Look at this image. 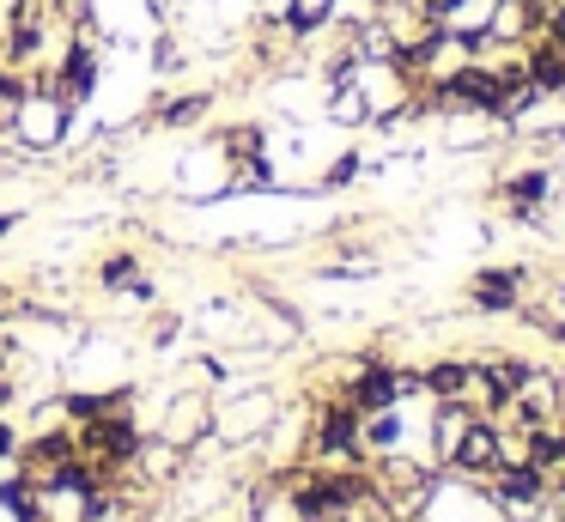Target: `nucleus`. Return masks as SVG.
Wrapping results in <instances>:
<instances>
[{
	"instance_id": "f257e3e1",
	"label": "nucleus",
	"mask_w": 565,
	"mask_h": 522,
	"mask_svg": "<svg viewBox=\"0 0 565 522\" xmlns=\"http://www.w3.org/2000/svg\"><path fill=\"white\" fill-rule=\"evenodd\" d=\"M98 43H92V31H86V19H74V31H67V43H62V61L50 67V79H55V92L67 97V104H86V97H98Z\"/></svg>"
},
{
	"instance_id": "4468645a",
	"label": "nucleus",
	"mask_w": 565,
	"mask_h": 522,
	"mask_svg": "<svg viewBox=\"0 0 565 522\" xmlns=\"http://www.w3.org/2000/svg\"><path fill=\"white\" fill-rule=\"evenodd\" d=\"M213 116V92H183L171 104H159V128H201Z\"/></svg>"
},
{
	"instance_id": "a211bd4d",
	"label": "nucleus",
	"mask_w": 565,
	"mask_h": 522,
	"mask_svg": "<svg viewBox=\"0 0 565 522\" xmlns=\"http://www.w3.org/2000/svg\"><path fill=\"white\" fill-rule=\"evenodd\" d=\"M7 225H13V219H7V213H0V237H7Z\"/></svg>"
},
{
	"instance_id": "423d86ee",
	"label": "nucleus",
	"mask_w": 565,
	"mask_h": 522,
	"mask_svg": "<svg viewBox=\"0 0 565 522\" xmlns=\"http://www.w3.org/2000/svg\"><path fill=\"white\" fill-rule=\"evenodd\" d=\"M492 498H499L504 510H516V516H529L535 504H547V473L529 468V461H504V468L492 473Z\"/></svg>"
},
{
	"instance_id": "6ab92c4d",
	"label": "nucleus",
	"mask_w": 565,
	"mask_h": 522,
	"mask_svg": "<svg viewBox=\"0 0 565 522\" xmlns=\"http://www.w3.org/2000/svg\"><path fill=\"white\" fill-rule=\"evenodd\" d=\"M559 444H565V432H559ZM559 468H565V461H559Z\"/></svg>"
},
{
	"instance_id": "1a4fd4ad",
	"label": "nucleus",
	"mask_w": 565,
	"mask_h": 522,
	"mask_svg": "<svg viewBox=\"0 0 565 522\" xmlns=\"http://www.w3.org/2000/svg\"><path fill=\"white\" fill-rule=\"evenodd\" d=\"M334 12H341V0H286L280 7V36H292V43H310L317 31H329Z\"/></svg>"
},
{
	"instance_id": "2eb2a0df",
	"label": "nucleus",
	"mask_w": 565,
	"mask_h": 522,
	"mask_svg": "<svg viewBox=\"0 0 565 522\" xmlns=\"http://www.w3.org/2000/svg\"><path fill=\"white\" fill-rule=\"evenodd\" d=\"M128 395H67V413H74L79 425H92V419H104V413H116Z\"/></svg>"
},
{
	"instance_id": "9d476101",
	"label": "nucleus",
	"mask_w": 565,
	"mask_h": 522,
	"mask_svg": "<svg viewBox=\"0 0 565 522\" xmlns=\"http://www.w3.org/2000/svg\"><path fill=\"white\" fill-rule=\"evenodd\" d=\"M547 189H553V170H541V164H529V170H511V177L499 182V194L511 201V213L523 219V225L535 219V206L547 201Z\"/></svg>"
},
{
	"instance_id": "dca6fc26",
	"label": "nucleus",
	"mask_w": 565,
	"mask_h": 522,
	"mask_svg": "<svg viewBox=\"0 0 565 522\" xmlns=\"http://www.w3.org/2000/svg\"><path fill=\"white\" fill-rule=\"evenodd\" d=\"M547 492H553V498H559V504H565V468H553V473H547Z\"/></svg>"
},
{
	"instance_id": "7ed1b4c3",
	"label": "nucleus",
	"mask_w": 565,
	"mask_h": 522,
	"mask_svg": "<svg viewBox=\"0 0 565 522\" xmlns=\"http://www.w3.org/2000/svg\"><path fill=\"white\" fill-rule=\"evenodd\" d=\"M359 432H365V413H359L347 395H334L329 407L317 413V456L322 461H365Z\"/></svg>"
},
{
	"instance_id": "0eeeda50",
	"label": "nucleus",
	"mask_w": 565,
	"mask_h": 522,
	"mask_svg": "<svg viewBox=\"0 0 565 522\" xmlns=\"http://www.w3.org/2000/svg\"><path fill=\"white\" fill-rule=\"evenodd\" d=\"M523 79L535 85L541 97H565V49L547 43V36H529L523 43Z\"/></svg>"
},
{
	"instance_id": "ddd939ff",
	"label": "nucleus",
	"mask_w": 565,
	"mask_h": 522,
	"mask_svg": "<svg viewBox=\"0 0 565 522\" xmlns=\"http://www.w3.org/2000/svg\"><path fill=\"white\" fill-rule=\"evenodd\" d=\"M480 413L468 407V401H438V419H431V444H438V456L450 461V449L462 444V432L475 425Z\"/></svg>"
},
{
	"instance_id": "39448f33",
	"label": "nucleus",
	"mask_w": 565,
	"mask_h": 522,
	"mask_svg": "<svg viewBox=\"0 0 565 522\" xmlns=\"http://www.w3.org/2000/svg\"><path fill=\"white\" fill-rule=\"evenodd\" d=\"M402 388H414V376H402L395 364L371 359L365 371H353V383H347L341 395L353 401L359 413H383V407H395V401H402Z\"/></svg>"
},
{
	"instance_id": "6e6552de",
	"label": "nucleus",
	"mask_w": 565,
	"mask_h": 522,
	"mask_svg": "<svg viewBox=\"0 0 565 522\" xmlns=\"http://www.w3.org/2000/svg\"><path fill=\"white\" fill-rule=\"evenodd\" d=\"M475 303L487 316H504V310H523V267H487V274H475Z\"/></svg>"
},
{
	"instance_id": "f3484780",
	"label": "nucleus",
	"mask_w": 565,
	"mask_h": 522,
	"mask_svg": "<svg viewBox=\"0 0 565 522\" xmlns=\"http://www.w3.org/2000/svg\"><path fill=\"white\" fill-rule=\"evenodd\" d=\"M7 401H13V383H7V376H0V407H7Z\"/></svg>"
},
{
	"instance_id": "9b49d317",
	"label": "nucleus",
	"mask_w": 565,
	"mask_h": 522,
	"mask_svg": "<svg viewBox=\"0 0 565 522\" xmlns=\"http://www.w3.org/2000/svg\"><path fill=\"white\" fill-rule=\"evenodd\" d=\"M67 456H79V437L74 432H43L38 444L25 449V473H31V480H50Z\"/></svg>"
},
{
	"instance_id": "f03ea898",
	"label": "nucleus",
	"mask_w": 565,
	"mask_h": 522,
	"mask_svg": "<svg viewBox=\"0 0 565 522\" xmlns=\"http://www.w3.org/2000/svg\"><path fill=\"white\" fill-rule=\"evenodd\" d=\"M79 456H92L98 468H122V461L140 456V425L128 419L122 407L92 419V425H79Z\"/></svg>"
},
{
	"instance_id": "20e7f679",
	"label": "nucleus",
	"mask_w": 565,
	"mask_h": 522,
	"mask_svg": "<svg viewBox=\"0 0 565 522\" xmlns=\"http://www.w3.org/2000/svg\"><path fill=\"white\" fill-rule=\"evenodd\" d=\"M450 468L468 473V480H492V473L504 468V432L487 419V413H480V419L462 432V444L450 449Z\"/></svg>"
},
{
	"instance_id": "f8f14e48",
	"label": "nucleus",
	"mask_w": 565,
	"mask_h": 522,
	"mask_svg": "<svg viewBox=\"0 0 565 522\" xmlns=\"http://www.w3.org/2000/svg\"><path fill=\"white\" fill-rule=\"evenodd\" d=\"M419 383H426L438 401H468V383H475V364H468V359H431Z\"/></svg>"
}]
</instances>
